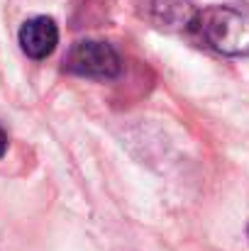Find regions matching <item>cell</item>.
Listing matches in <instances>:
<instances>
[{
    "mask_svg": "<svg viewBox=\"0 0 249 251\" xmlns=\"http://www.w3.org/2000/svg\"><path fill=\"white\" fill-rule=\"evenodd\" d=\"M152 20L164 27V29H191L193 20H195V7L191 5V0H152Z\"/></svg>",
    "mask_w": 249,
    "mask_h": 251,
    "instance_id": "4",
    "label": "cell"
},
{
    "mask_svg": "<svg viewBox=\"0 0 249 251\" xmlns=\"http://www.w3.org/2000/svg\"><path fill=\"white\" fill-rule=\"evenodd\" d=\"M191 32L222 56H249V7L210 5L195 12Z\"/></svg>",
    "mask_w": 249,
    "mask_h": 251,
    "instance_id": "1",
    "label": "cell"
},
{
    "mask_svg": "<svg viewBox=\"0 0 249 251\" xmlns=\"http://www.w3.org/2000/svg\"><path fill=\"white\" fill-rule=\"evenodd\" d=\"M5 151H7V134H5L2 127H0V159L5 156Z\"/></svg>",
    "mask_w": 249,
    "mask_h": 251,
    "instance_id": "5",
    "label": "cell"
},
{
    "mask_svg": "<svg viewBox=\"0 0 249 251\" xmlns=\"http://www.w3.org/2000/svg\"><path fill=\"white\" fill-rule=\"evenodd\" d=\"M20 47L22 51L34 59V61H42L47 56L54 54L56 44H59V27L52 17L47 15H39V17H32L27 20L22 27H20Z\"/></svg>",
    "mask_w": 249,
    "mask_h": 251,
    "instance_id": "3",
    "label": "cell"
},
{
    "mask_svg": "<svg viewBox=\"0 0 249 251\" xmlns=\"http://www.w3.org/2000/svg\"><path fill=\"white\" fill-rule=\"evenodd\" d=\"M64 69L83 78H115L122 69V61L108 42L83 39L66 51Z\"/></svg>",
    "mask_w": 249,
    "mask_h": 251,
    "instance_id": "2",
    "label": "cell"
}]
</instances>
